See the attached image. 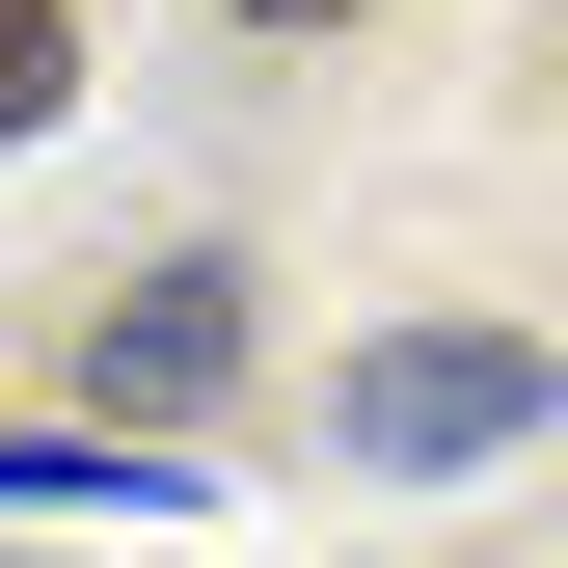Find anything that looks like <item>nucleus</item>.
Masks as SVG:
<instances>
[{"mask_svg":"<svg viewBox=\"0 0 568 568\" xmlns=\"http://www.w3.org/2000/svg\"><path fill=\"white\" fill-rule=\"evenodd\" d=\"M541 325H379V352H352V460H379V487H434V460H515L541 434Z\"/></svg>","mask_w":568,"mask_h":568,"instance_id":"obj_1","label":"nucleus"},{"mask_svg":"<svg viewBox=\"0 0 568 568\" xmlns=\"http://www.w3.org/2000/svg\"><path fill=\"white\" fill-rule=\"evenodd\" d=\"M82 379L109 406H217L244 379V271L217 244H190V271H109V298H82Z\"/></svg>","mask_w":568,"mask_h":568,"instance_id":"obj_2","label":"nucleus"},{"mask_svg":"<svg viewBox=\"0 0 568 568\" xmlns=\"http://www.w3.org/2000/svg\"><path fill=\"white\" fill-rule=\"evenodd\" d=\"M82 109V28H54V0H0V135H54Z\"/></svg>","mask_w":568,"mask_h":568,"instance_id":"obj_3","label":"nucleus"},{"mask_svg":"<svg viewBox=\"0 0 568 568\" xmlns=\"http://www.w3.org/2000/svg\"><path fill=\"white\" fill-rule=\"evenodd\" d=\"M244 28H352V0H244Z\"/></svg>","mask_w":568,"mask_h":568,"instance_id":"obj_4","label":"nucleus"}]
</instances>
